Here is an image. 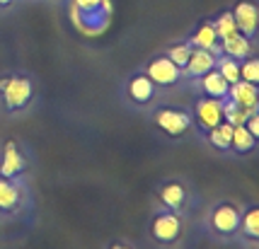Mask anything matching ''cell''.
<instances>
[{"label":"cell","mask_w":259,"mask_h":249,"mask_svg":"<svg viewBox=\"0 0 259 249\" xmlns=\"http://www.w3.org/2000/svg\"><path fill=\"white\" fill-rule=\"evenodd\" d=\"M36 102V82L29 73H8L0 78V114L22 116Z\"/></svg>","instance_id":"6da1fadb"},{"label":"cell","mask_w":259,"mask_h":249,"mask_svg":"<svg viewBox=\"0 0 259 249\" xmlns=\"http://www.w3.org/2000/svg\"><path fill=\"white\" fill-rule=\"evenodd\" d=\"M240 211L242 206L235 201H213L206 208L203 215V230L213 242H235L237 225H240Z\"/></svg>","instance_id":"7a4b0ae2"},{"label":"cell","mask_w":259,"mask_h":249,"mask_svg":"<svg viewBox=\"0 0 259 249\" xmlns=\"http://www.w3.org/2000/svg\"><path fill=\"white\" fill-rule=\"evenodd\" d=\"M0 177L12 181L32 184L34 155L32 150L17 138H8L0 143Z\"/></svg>","instance_id":"3957f363"},{"label":"cell","mask_w":259,"mask_h":249,"mask_svg":"<svg viewBox=\"0 0 259 249\" xmlns=\"http://www.w3.org/2000/svg\"><path fill=\"white\" fill-rule=\"evenodd\" d=\"M148 237L153 244L160 249H175L180 247L184 237H187V218L167 211V208H158L150 215L148 223Z\"/></svg>","instance_id":"277c9868"},{"label":"cell","mask_w":259,"mask_h":249,"mask_svg":"<svg viewBox=\"0 0 259 249\" xmlns=\"http://www.w3.org/2000/svg\"><path fill=\"white\" fill-rule=\"evenodd\" d=\"M150 112V121L167 140H184V138L194 133V124L189 109L184 107H175V104H155L148 109Z\"/></svg>","instance_id":"5b68a950"},{"label":"cell","mask_w":259,"mask_h":249,"mask_svg":"<svg viewBox=\"0 0 259 249\" xmlns=\"http://www.w3.org/2000/svg\"><path fill=\"white\" fill-rule=\"evenodd\" d=\"M153 193H155V201H158L160 208H167V211L184 215V218L189 215V208H192V201H194V189L184 177L162 179Z\"/></svg>","instance_id":"8992f818"},{"label":"cell","mask_w":259,"mask_h":249,"mask_svg":"<svg viewBox=\"0 0 259 249\" xmlns=\"http://www.w3.org/2000/svg\"><path fill=\"white\" fill-rule=\"evenodd\" d=\"M32 206V184L0 177V220H17Z\"/></svg>","instance_id":"52a82bcc"},{"label":"cell","mask_w":259,"mask_h":249,"mask_svg":"<svg viewBox=\"0 0 259 249\" xmlns=\"http://www.w3.org/2000/svg\"><path fill=\"white\" fill-rule=\"evenodd\" d=\"M124 99L134 109H143L148 112L150 107H155L160 99V90L155 87V82L148 78L143 70L138 73H131L124 82Z\"/></svg>","instance_id":"ba28073f"},{"label":"cell","mask_w":259,"mask_h":249,"mask_svg":"<svg viewBox=\"0 0 259 249\" xmlns=\"http://www.w3.org/2000/svg\"><path fill=\"white\" fill-rule=\"evenodd\" d=\"M194 124V133L201 138L203 133H208L211 128H215L218 124H223V99H213V97H196L189 109Z\"/></svg>","instance_id":"9c48e42d"},{"label":"cell","mask_w":259,"mask_h":249,"mask_svg":"<svg viewBox=\"0 0 259 249\" xmlns=\"http://www.w3.org/2000/svg\"><path fill=\"white\" fill-rule=\"evenodd\" d=\"M141 70L155 82L158 90H175V87H180L182 82H184V80H182V70L177 68L165 54L153 56Z\"/></svg>","instance_id":"30bf717a"},{"label":"cell","mask_w":259,"mask_h":249,"mask_svg":"<svg viewBox=\"0 0 259 249\" xmlns=\"http://www.w3.org/2000/svg\"><path fill=\"white\" fill-rule=\"evenodd\" d=\"M235 242L247 249H254L259 244V206L257 204L242 206Z\"/></svg>","instance_id":"8fae6325"},{"label":"cell","mask_w":259,"mask_h":249,"mask_svg":"<svg viewBox=\"0 0 259 249\" xmlns=\"http://www.w3.org/2000/svg\"><path fill=\"white\" fill-rule=\"evenodd\" d=\"M233 17H235V24L240 29V34H245L247 39L254 41L257 36V20H259V10L252 0H237L235 8H233Z\"/></svg>","instance_id":"7c38bea8"},{"label":"cell","mask_w":259,"mask_h":249,"mask_svg":"<svg viewBox=\"0 0 259 249\" xmlns=\"http://www.w3.org/2000/svg\"><path fill=\"white\" fill-rule=\"evenodd\" d=\"M215 54L206 51V48H192V56L187 61V66L182 68V80L184 82H192V80L206 75L208 70L215 68Z\"/></svg>","instance_id":"4fadbf2b"},{"label":"cell","mask_w":259,"mask_h":249,"mask_svg":"<svg viewBox=\"0 0 259 249\" xmlns=\"http://www.w3.org/2000/svg\"><path fill=\"white\" fill-rule=\"evenodd\" d=\"M192 85L196 87V92H199L201 97H213V99H226L228 90H230V85L226 82V78H223L215 68L208 70V73L201 75V78L192 80Z\"/></svg>","instance_id":"5bb4252c"},{"label":"cell","mask_w":259,"mask_h":249,"mask_svg":"<svg viewBox=\"0 0 259 249\" xmlns=\"http://www.w3.org/2000/svg\"><path fill=\"white\" fill-rule=\"evenodd\" d=\"M228 99L245 109V112H254L259 109V85H252V82H245V80H237L230 85L228 90Z\"/></svg>","instance_id":"9a60e30c"},{"label":"cell","mask_w":259,"mask_h":249,"mask_svg":"<svg viewBox=\"0 0 259 249\" xmlns=\"http://www.w3.org/2000/svg\"><path fill=\"white\" fill-rule=\"evenodd\" d=\"M259 145V138H254L245 126H233V138H230V158L245 160L249 155H254V150Z\"/></svg>","instance_id":"2e32d148"},{"label":"cell","mask_w":259,"mask_h":249,"mask_svg":"<svg viewBox=\"0 0 259 249\" xmlns=\"http://www.w3.org/2000/svg\"><path fill=\"white\" fill-rule=\"evenodd\" d=\"M187 44L192 46V48H206V51H211L215 56H221V41H218V36H215V32H213L211 20H206V22L199 24L192 34H189Z\"/></svg>","instance_id":"e0dca14e"},{"label":"cell","mask_w":259,"mask_h":249,"mask_svg":"<svg viewBox=\"0 0 259 249\" xmlns=\"http://www.w3.org/2000/svg\"><path fill=\"white\" fill-rule=\"evenodd\" d=\"M230 138H233V126L223 121V124H218L215 128H211L208 133H203L201 140L213 153L223 155V158H230Z\"/></svg>","instance_id":"ac0fdd59"},{"label":"cell","mask_w":259,"mask_h":249,"mask_svg":"<svg viewBox=\"0 0 259 249\" xmlns=\"http://www.w3.org/2000/svg\"><path fill=\"white\" fill-rule=\"evenodd\" d=\"M252 54H254V41L247 39L245 34H240V32L221 41V56H230L235 61H242V58L252 56Z\"/></svg>","instance_id":"d6986e66"},{"label":"cell","mask_w":259,"mask_h":249,"mask_svg":"<svg viewBox=\"0 0 259 249\" xmlns=\"http://www.w3.org/2000/svg\"><path fill=\"white\" fill-rule=\"evenodd\" d=\"M211 24H213V32H215V36H218V41H223V39H228V36H233L240 32L237 24H235V17H233L230 10L221 12L215 20H211Z\"/></svg>","instance_id":"ffe728a7"},{"label":"cell","mask_w":259,"mask_h":249,"mask_svg":"<svg viewBox=\"0 0 259 249\" xmlns=\"http://www.w3.org/2000/svg\"><path fill=\"white\" fill-rule=\"evenodd\" d=\"M215 70L226 78L228 85H233V82L240 80V61H235V58H230V56L215 58Z\"/></svg>","instance_id":"44dd1931"},{"label":"cell","mask_w":259,"mask_h":249,"mask_svg":"<svg viewBox=\"0 0 259 249\" xmlns=\"http://www.w3.org/2000/svg\"><path fill=\"white\" fill-rule=\"evenodd\" d=\"M165 56L177 66V68H184L187 66V61H189V56H192V46L187 44V41H177V44H172L165 48Z\"/></svg>","instance_id":"7402d4cb"},{"label":"cell","mask_w":259,"mask_h":249,"mask_svg":"<svg viewBox=\"0 0 259 249\" xmlns=\"http://www.w3.org/2000/svg\"><path fill=\"white\" fill-rule=\"evenodd\" d=\"M240 80L252 82V85H259V58L254 56V54L240 61Z\"/></svg>","instance_id":"603a6c76"},{"label":"cell","mask_w":259,"mask_h":249,"mask_svg":"<svg viewBox=\"0 0 259 249\" xmlns=\"http://www.w3.org/2000/svg\"><path fill=\"white\" fill-rule=\"evenodd\" d=\"M257 112V109H254ZM249 112H245V109H240L233 99H223V121L226 124H230V126H240L242 121H245V116H247Z\"/></svg>","instance_id":"cb8c5ba5"},{"label":"cell","mask_w":259,"mask_h":249,"mask_svg":"<svg viewBox=\"0 0 259 249\" xmlns=\"http://www.w3.org/2000/svg\"><path fill=\"white\" fill-rule=\"evenodd\" d=\"M104 249H138V247H136V244H131L128 239H112V242H109Z\"/></svg>","instance_id":"d4e9b609"},{"label":"cell","mask_w":259,"mask_h":249,"mask_svg":"<svg viewBox=\"0 0 259 249\" xmlns=\"http://www.w3.org/2000/svg\"><path fill=\"white\" fill-rule=\"evenodd\" d=\"M12 5H15V0H0V10H8Z\"/></svg>","instance_id":"484cf974"}]
</instances>
